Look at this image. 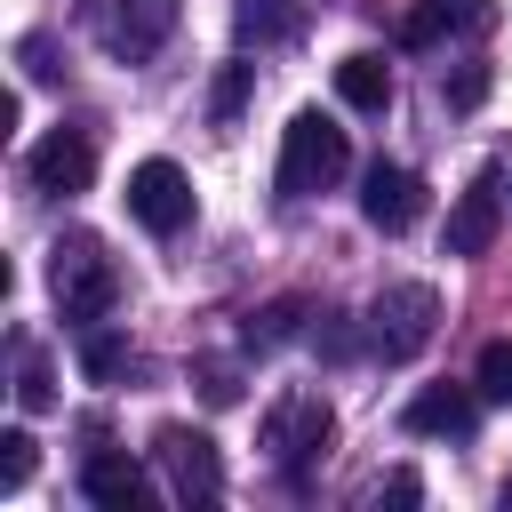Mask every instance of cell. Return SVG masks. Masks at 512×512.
Masks as SVG:
<instances>
[{
    "label": "cell",
    "instance_id": "cell-2",
    "mask_svg": "<svg viewBox=\"0 0 512 512\" xmlns=\"http://www.w3.org/2000/svg\"><path fill=\"white\" fill-rule=\"evenodd\" d=\"M344 168H352V144H344V128H336L328 112H296V120L280 128V192H288V200L328 192Z\"/></svg>",
    "mask_w": 512,
    "mask_h": 512
},
{
    "label": "cell",
    "instance_id": "cell-8",
    "mask_svg": "<svg viewBox=\"0 0 512 512\" xmlns=\"http://www.w3.org/2000/svg\"><path fill=\"white\" fill-rule=\"evenodd\" d=\"M472 424H480V384L472 392L464 384H424L400 408V432H416V440H464Z\"/></svg>",
    "mask_w": 512,
    "mask_h": 512
},
{
    "label": "cell",
    "instance_id": "cell-5",
    "mask_svg": "<svg viewBox=\"0 0 512 512\" xmlns=\"http://www.w3.org/2000/svg\"><path fill=\"white\" fill-rule=\"evenodd\" d=\"M128 216H136L144 232L176 240V232L192 224V176H184L176 160H136V168H128Z\"/></svg>",
    "mask_w": 512,
    "mask_h": 512
},
{
    "label": "cell",
    "instance_id": "cell-19",
    "mask_svg": "<svg viewBox=\"0 0 512 512\" xmlns=\"http://www.w3.org/2000/svg\"><path fill=\"white\" fill-rule=\"evenodd\" d=\"M24 480H32V432H24V424H8V432H0V488L16 496Z\"/></svg>",
    "mask_w": 512,
    "mask_h": 512
},
{
    "label": "cell",
    "instance_id": "cell-20",
    "mask_svg": "<svg viewBox=\"0 0 512 512\" xmlns=\"http://www.w3.org/2000/svg\"><path fill=\"white\" fill-rule=\"evenodd\" d=\"M448 24H456V16H448V0H424V8H408V16H400V48H432Z\"/></svg>",
    "mask_w": 512,
    "mask_h": 512
},
{
    "label": "cell",
    "instance_id": "cell-15",
    "mask_svg": "<svg viewBox=\"0 0 512 512\" xmlns=\"http://www.w3.org/2000/svg\"><path fill=\"white\" fill-rule=\"evenodd\" d=\"M120 368H128V336L88 320V336H80V376H88V384H112Z\"/></svg>",
    "mask_w": 512,
    "mask_h": 512
},
{
    "label": "cell",
    "instance_id": "cell-13",
    "mask_svg": "<svg viewBox=\"0 0 512 512\" xmlns=\"http://www.w3.org/2000/svg\"><path fill=\"white\" fill-rule=\"evenodd\" d=\"M304 32V8L296 0H232V40L240 48H280Z\"/></svg>",
    "mask_w": 512,
    "mask_h": 512
},
{
    "label": "cell",
    "instance_id": "cell-10",
    "mask_svg": "<svg viewBox=\"0 0 512 512\" xmlns=\"http://www.w3.org/2000/svg\"><path fill=\"white\" fill-rule=\"evenodd\" d=\"M176 16H184L176 0H104V48L136 64V56H152L176 32Z\"/></svg>",
    "mask_w": 512,
    "mask_h": 512
},
{
    "label": "cell",
    "instance_id": "cell-11",
    "mask_svg": "<svg viewBox=\"0 0 512 512\" xmlns=\"http://www.w3.org/2000/svg\"><path fill=\"white\" fill-rule=\"evenodd\" d=\"M360 216H368L376 232H408V224L424 216V176H416V168L376 160V168H368V184H360Z\"/></svg>",
    "mask_w": 512,
    "mask_h": 512
},
{
    "label": "cell",
    "instance_id": "cell-12",
    "mask_svg": "<svg viewBox=\"0 0 512 512\" xmlns=\"http://www.w3.org/2000/svg\"><path fill=\"white\" fill-rule=\"evenodd\" d=\"M32 184H40V192H88V184H96V144H88L80 128H48V136L32 144Z\"/></svg>",
    "mask_w": 512,
    "mask_h": 512
},
{
    "label": "cell",
    "instance_id": "cell-4",
    "mask_svg": "<svg viewBox=\"0 0 512 512\" xmlns=\"http://www.w3.org/2000/svg\"><path fill=\"white\" fill-rule=\"evenodd\" d=\"M328 440H336V408H328L320 392H288V400L264 416V448H272V464H280L288 480H304V464L328 456Z\"/></svg>",
    "mask_w": 512,
    "mask_h": 512
},
{
    "label": "cell",
    "instance_id": "cell-7",
    "mask_svg": "<svg viewBox=\"0 0 512 512\" xmlns=\"http://www.w3.org/2000/svg\"><path fill=\"white\" fill-rule=\"evenodd\" d=\"M504 232V176H472L448 208V256H488Z\"/></svg>",
    "mask_w": 512,
    "mask_h": 512
},
{
    "label": "cell",
    "instance_id": "cell-17",
    "mask_svg": "<svg viewBox=\"0 0 512 512\" xmlns=\"http://www.w3.org/2000/svg\"><path fill=\"white\" fill-rule=\"evenodd\" d=\"M488 80H496V72H488V64H480V56H464V64H456V72H440V96H448V104H456V112H472V104H480V96H488Z\"/></svg>",
    "mask_w": 512,
    "mask_h": 512
},
{
    "label": "cell",
    "instance_id": "cell-9",
    "mask_svg": "<svg viewBox=\"0 0 512 512\" xmlns=\"http://www.w3.org/2000/svg\"><path fill=\"white\" fill-rule=\"evenodd\" d=\"M80 496L104 504V512H144V504H152V472H144L128 448H96V456L80 464Z\"/></svg>",
    "mask_w": 512,
    "mask_h": 512
},
{
    "label": "cell",
    "instance_id": "cell-14",
    "mask_svg": "<svg viewBox=\"0 0 512 512\" xmlns=\"http://www.w3.org/2000/svg\"><path fill=\"white\" fill-rule=\"evenodd\" d=\"M336 96H344L352 112H384V104H392V64H384L376 48H352V56L336 64Z\"/></svg>",
    "mask_w": 512,
    "mask_h": 512
},
{
    "label": "cell",
    "instance_id": "cell-18",
    "mask_svg": "<svg viewBox=\"0 0 512 512\" xmlns=\"http://www.w3.org/2000/svg\"><path fill=\"white\" fill-rule=\"evenodd\" d=\"M472 384H480V400L512 408V344H488V352H480V368H472Z\"/></svg>",
    "mask_w": 512,
    "mask_h": 512
},
{
    "label": "cell",
    "instance_id": "cell-23",
    "mask_svg": "<svg viewBox=\"0 0 512 512\" xmlns=\"http://www.w3.org/2000/svg\"><path fill=\"white\" fill-rule=\"evenodd\" d=\"M448 16H456L464 32H488V24H496V0H448Z\"/></svg>",
    "mask_w": 512,
    "mask_h": 512
},
{
    "label": "cell",
    "instance_id": "cell-22",
    "mask_svg": "<svg viewBox=\"0 0 512 512\" xmlns=\"http://www.w3.org/2000/svg\"><path fill=\"white\" fill-rule=\"evenodd\" d=\"M288 320H296V304H264V312L248 320V344H256V352H264V344H280V336H288Z\"/></svg>",
    "mask_w": 512,
    "mask_h": 512
},
{
    "label": "cell",
    "instance_id": "cell-21",
    "mask_svg": "<svg viewBox=\"0 0 512 512\" xmlns=\"http://www.w3.org/2000/svg\"><path fill=\"white\" fill-rule=\"evenodd\" d=\"M248 80H256V64H224V80H216V96H208V112H216V120H232V112L248 104Z\"/></svg>",
    "mask_w": 512,
    "mask_h": 512
},
{
    "label": "cell",
    "instance_id": "cell-16",
    "mask_svg": "<svg viewBox=\"0 0 512 512\" xmlns=\"http://www.w3.org/2000/svg\"><path fill=\"white\" fill-rule=\"evenodd\" d=\"M16 408H56V384H48V360L32 344H16Z\"/></svg>",
    "mask_w": 512,
    "mask_h": 512
},
{
    "label": "cell",
    "instance_id": "cell-1",
    "mask_svg": "<svg viewBox=\"0 0 512 512\" xmlns=\"http://www.w3.org/2000/svg\"><path fill=\"white\" fill-rule=\"evenodd\" d=\"M48 288H56V312L88 328V320H104V312H112L120 272H112V256H104V240H96V232H64V240L48 248Z\"/></svg>",
    "mask_w": 512,
    "mask_h": 512
},
{
    "label": "cell",
    "instance_id": "cell-6",
    "mask_svg": "<svg viewBox=\"0 0 512 512\" xmlns=\"http://www.w3.org/2000/svg\"><path fill=\"white\" fill-rule=\"evenodd\" d=\"M152 456H160V472H168V488H176L184 504H216V496H224V464H216V440H208V432L160 424Z\"/></svg>",
    "mask_w": 512,
    "mask_h": 512
},
{
    "label": "cell",
    "instance_id": "cell-3",
    "mask_svg": "<svg viewBox=\"0 0 512 512\" xmlns=\"http://www.w3.org/2000/svg\"><path fill=\"white\" fill-rule=\"evenodd\" d=\"M432 328H440V296H432L424 280H400V288H384V296L368 304V344H376L384 360H416V352L432 344Z\"/></svg>",
    "mask_w": 512,
    "mask_h": 512
}]
</instances>
